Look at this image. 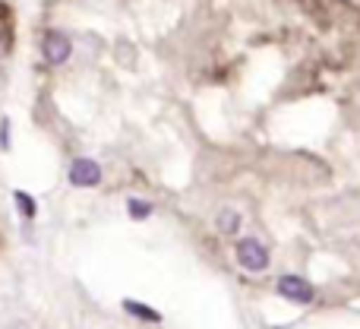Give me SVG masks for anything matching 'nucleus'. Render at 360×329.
<instances>
[{
	"mask_svg": "<svg viewBox=\"0 0 360 329\" xmlns=\"http://www.w3.org/2000/svg\"><path fill=\"white\" fill-rule=\"evenodd\" d=\"M234 260H237V266H240L243 273L262 275L269 266H272V250H269L256 235H247V237H237Z\"/></svg>",
	"mask_w": 360,
	"mask_h": 329,
	"instance_id": "obj_1",
	"label": "nucleus"
},
{
	"mask_svg": "<svg viewBox=\"0 0 360 329\" xmlns=\"http://www.w3.org/2000/svg\"><path fill=\"white\" fill-rule=\"evenodd\" d=\"M275 292H278L285 301H291V304H300V307H307V304H313V301H316V288H313L310 282H307L304 275H297V273L278 275V282H275Z\"/></svg>",
	"mask_w": 360,
	"mask_h": 329,
	"instance_id": "obj_2",
	"label": "nucleus"
},
{
	"mask_svg": "<svg viewBox=\"0 0 360 329\" xmlns=\"http://www.w3.org/2000/svg\"><path fill=\"white\" fill-rule=\"evenodd\" d=\"M41 54H44V63L63 67V63L73 57V42H70L67 32L51 29V32H44V38H41Z\"/></svg>",
	"mask_w": 360,
	"mask_h": 329,
	"instance_id": "obj_3",
	"label": "nucleus"
},
{
	"mask_svg": "<svg viewBox=\"0 0 360 329\" xmlns=\"http://www.w3.org/2000/svg\"><path fill=\"white\" fill-rule=\"evenodd\" d=\"M101 178H105V171H101V165L95 162V159L79 156V159H73V162H70L67 180L73 187H79V190H92V187H98Z\"/></svg>",
	"mask_w": 360,
	"mask_h": 329,
	"instance_id": "obj_4",
	"label": "nucleus"
},
{
	"mask_svg": "<svg viewBox=\"0 0 360 329\" xmlns=\"http://www.w3.org/2000/svg\"><path fill=\"white\" fill-rule=\"evenodd\" d=\"M240 225H243V216L240 209H234V206H221L215 216V231L224 237H237L240 235Z\"/></svg>",
	"mask_w": 360,
	"mask_h": 329,
	"instance_id": "obj_5",
	"label": "nucleus"
},
{
	"mask_svg": "<svg viewBox=\"0 0 360 329\" xmlns=\"http://www.w3.org/2000/svg\"><path fill=\"white\" fill-rule=\"evenodd\" d=\"M127 216L133 218V222H146V218L155 216V203L146 197H127Z\"/></svg>",
	"mask_w": 360,
	"mask_h": 329,
	"instance_id": "obj_6",
	"label": "nucleus"
},
{
	"mask_svg": "<svg viewBox=\"0 0 360 329\" xmlns=\"http://www.w3.org/2000/svg\"><path fill=\"white\" fill-rule=\"evenodd\" d=\"M124 311L130 314V317L143 320V323H162V314L155 311V307L143 304V301H133V298H124Z\"/></svg>",
	"mask_w": 360,
	"mask_h": 329,
	"instance_id": "obj_7",
	"label": "nucleus"
},
{
	"mask_svg": "<svg viewBox=\"0 0 360 329\" xmlns=\"http://www.w3.org/2000/svg\"><path fill=\"white\" fill-rule=\"evenodd\" d=\"M13 203H16V212L25 218V222H35V216H38V199L32 197V193L16 190V193H13Z\"/></svg>",
	"mask_w": 360,
	"mask_h": 329,
	"instance_id": "obj_8",
	"label": "nucleus"
},
{
	"mask_svg": "<svg viewBox=\"0 0 360 329\" xmlns=\"http://www.w3.org/2000/svg\"><path fill=\"white\" fill-rule=\"evenodd\" d=\"M10 118H0V149H10Z\"/></svg>",
	"mask_w": 360,
	"mask_h": 329,
	"instance_id": "obj_9",
	"label": "nucleus"
},
{
	"mask_svg": "<svg viewBox=\"0 0 360 329\" xmlns=\"http://www.w3.org/2000/svg\"><path fill=\"white\" fill-rule=\"evenodd\" d=\"M10 329H29V326H25V323H13Z\"/></svg>",
	"mask_w": 360,
	"mask_h": 329,
	"instance_id": "obj_10",
	"label": "nucleus"
}]
</instances>
